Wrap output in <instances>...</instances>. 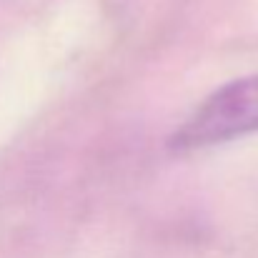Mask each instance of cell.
Returning <instances> with one entry per match:
<instances>
[{
    "label": "cell",
    "instance_id": "cell-1",
    "mask_svg": "<svg viewBox=\"0 0 258 258\" xmlns=\"http://www.w3.org/2000/svg\"><path fill=\"white\" fill-rule=\"evenodd\" d=\"M258 131V73L213 90L171 136L173 151H196Z\"/></svg>",
    "mask_w": 258,
    "mask_h": 258
}]
</instances>
